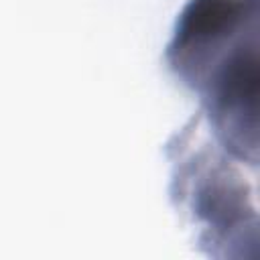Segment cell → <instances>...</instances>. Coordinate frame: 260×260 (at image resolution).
<instances>
[{"instance_id":"1","label":"cell","mask_w":260,"mask_h":260,"mask_svg":"<svg viewBox=\"0 0 260 260\" xmlns=\"http://www.w3.org/2000/svg\"><path fill=\"white\" fill-rule=\"evenodd\" d=\"M258 0H189L167 45V65L193 89L219 148L258 160Z\"/></svg>"},{"instance_id":"2","label":"cell","mask_w":260,"mask_h":260,"mask_svg":"<svg viewBox=\"0 0 260 260\" xmlns=\"http://www.w3.org/2000/svg\"><path fill=\"white\" fill-rule=\"evenodd\" d=\"M179 195L185 199L195 221L203 225L207 246H223L230 256V246L244 244L246 197L244 183L217 152H199L193 162H181Z\"/></svg>"}]
</instances>
